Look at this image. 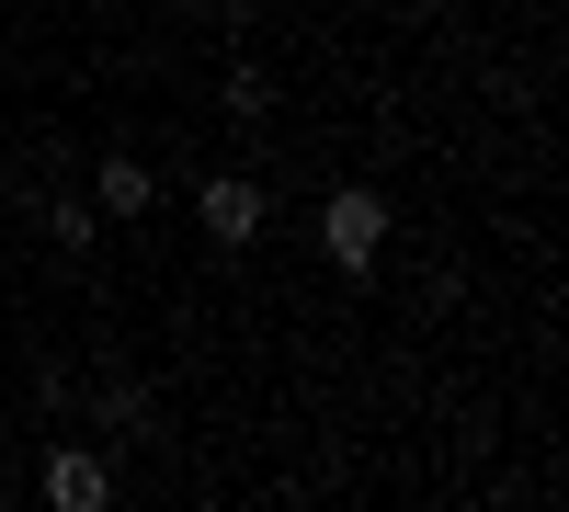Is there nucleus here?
<instances>
[{
	"label": "nucleus",
	"instance_id": "f257e3e1",
	"mask_svg": "<svg viewBox=\"0 0 569 512\" xmlns=\"http://www.w3.org/2000/svg\"><path fill=\"white\" fill-rule=\"evenodd\" d=\"M319 251L342 262V273H376V251H388V194H376V182L319 194Z\"/></svg>",
	"mask_w": 569,
	"mask_h": 512
},
{
	"label": "nucleus",
	"instance_id": "f03ea898",
	"mask_svg": "<svg viewBox=\"0 0 569 512\" xmlns=\"http://www.w3.org/2000/svg\"><path fill=\"white\" fill-rule=\"evenodd\" d=\"M194 217H206V240H217V251H251L273 205H262V182H251V171H206V182H194Z\"/></svg>",
	"mask_w": 569,
	"mask_h": 512
},
{
	"label": "nucleus",
	"instance_id": "7ed1b4c3",
	"mask_svg": "<svg viewBox=\"0 0 569 512\" xmlns=\"http://www.w3.org/2000/svg\"><path fill=\"white\" fill-rule=\"evenodd\" d=\"M46 501L58 512H103L114 501V455L103 444H46Z\"/></svg>",
	"mask_w": 569,
	"mask_h": 512
},
{
	"label": "nucleus",
	"instance_id": "20e7f679",
	"mask_svg": "<svg viewBox=\"0 0 569 512\" xmlns=\"http://www.w3.org/2000/svg\"><path fill=\"white\" fill-rule=\"evenodd\" d=\"M149 205H160V171L137 160V149L91 160V217H149Z\"/></svg>",
	"mask_w": 569,
	"mask_h": 512
},
{
	"label": "nucleus",
	"instance_id": "39448f33",
	"mask_svg": "<svg viewBox=\"0 0 569 512\" xmlns=\"http://www.w3.org/2000/svg\"><path fill=\"white\" fill-rule=\"evenodd\" d=\"M23 205H34V228H46L58 251H91V240H103V217H91L80 194H23Z\"/></svg>",
	"mask_w": 569,
	"mask_h": 512
},
{
	"label": "nucleus",
	"instance_id": "423d86ee",
	"mask_svg": "<svg viewBox=\"0 0 569 512\" xmlns=\"http://www.w3.org/2000/svg\"><path fill=\"white\" fill-rule=\"evenodd\" d=\"M91 422H103L114 444H137V433L160 422V410H149V388H103V399H91Z\"/></svg>",
	"mask_w": 569,
	"mask_h": 512
},
{
	"label": "nucleus",
	"instance_id": "0eeeda50",
	"mask_svg": "<svg viewBox=\"0 0 569 512\" xmlns=\"http://www.w3.org/2000/svg\"><path fill=\"white\" fill-rule=\"evenodd\" d=\"M273 69H228V126H273Z\"/></svg>",
	"mask_w": 569,
	"mask_h": 512
},
{
	"label": "nucleus",
	"instance_id": "6e6552de",
	"mask_svg": "<svg viewBox=\"0 0 569 512\" xmlns=\"http://www.w3.org/2000/svg\"><path fill=\"white\" fill-rule=\"evenodd\" d=\"M171 12H217V0H171Z\"/></svg>",
	"mask_w": 569,
	"mask_h": 512
}]
</instances>
